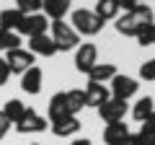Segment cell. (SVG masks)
<instances>
[{"mask_svg":"<svg viewBox=\"0 0 155 145\" xmlns=\"http://www.w3.org/2000/svg\"><path fill=\"white\" fill-rule=\"evenodd\" d=\"M5 62H8V67H11V75L16 72V75H23V72L28 70V67H34V55L28 49H11L5 55Z\"/></svg>","mask_w":155,"mask_h":145,"instance_id":"cell-8","label":"cell"},{"mask_svg":"<svg viewBox=\"0 0 155 145\" xmlns=\"http://www.w3.org/2000/svg\"><path fill=\"white\" fill-rule=\"evenodd\" d=\"M47 29H49V18H47L44 13H31V16L23 18V23H21L18 31H21L23 36H28V39H34V36L47 34Z\"/></svg>","mask_w":155,"mask_h":145,"instance_id":"cell-9","label":"cell"},{"mask_svg":"<svg viewBox=\"0 0 155 145\" xmlns=\"http://www.w3.org/2000/svg\"><path fill=\"white\" fill-rule=\"evenodd\" d=\"M127 101H119V99H109L98 106V117L104 119L106 124L111 122H124V114H127Z\"/></svg>","mask_w":155,"mask_h":145,"instance_id":"cell-6","label":"cell"},{"mask_svg":"<svg viewBox=\"0 0 155 145\" xmlns=\"http://www.w3.org/2000/svg\"><path fill=\"white\" fill-rule=\"evenodd\" d=\"M49 127V122H47L41 114H36L34 109H28L26 106V112H23V117L16 122V130L21 135H31V132H44V130Z\"/></svg>","mask_w":155,"mask_h":145,"instance_id":"cell-5","label":"cell"},{"mask_svg":"<svg viewBox=\"0 0 155 145\" xmlns=\"http://www.w3.org/2000/svg\"><path fill=\"white\" fill-rule=\"evenodd\" d=\"M129 137V127L124 122H111L104 127V143L111 145V143H124Z\"/></svg>","mask_w":155,"mask_h":145,"instance_id":"cell-15","label":"cell"},{"mask_svg":"<svg viewBox=\"0 0 155 145\" xmlns=\"http://www.w3.org/2000/svg\"><path fill=\"white\" fill-rule=\"evenodd\" d=\"M62 117H72L70 114V106H67V93L60 91L49 99V122H57Z\"/></svg>","mask_w":155,"mask_h":145,"instance_id":"cell-13","label":"cell"},{"mask_svg":"<svg viewBox=\"0 0 155 145\" xmlns=\"http://www.w3.org/2000/svg\"><path fill=\"white\" fill-rule=\"evenodd\" d=\"M49 29H52V42H54L57 52H70L80 44V36L75 34V29L65 21H49Z\"/></svg>","mask_w":155,"mask_h":145,"instance_id":"cell-2","label":"cell"},{"mask_svg":"<svg viewBox=\"0 0 155 145\" xmlns=\"http://www.w3.org/2000/svg\"><path fill=\"white\" fill-rule=\"evenodd\" d=\"M140 137H142V135H140ZM145 140V145H155V135H153V137H142Z\"/></svg>","mask_w":155,"mask_h":145,"instance_id":"cell-33","label":"cell"},{"mask_svg":"<svg viewBox=\"0 0 155 145\" xmlns=\"http://www.w3.org/2000/svg\"><path fill=\"white\" fill-rule=\"evenodd\" d=\"M137 80L129 78V75H119L116 72L114 78H111V99H119V101H127L129 96L137 93Z\"/></svg>","mask_w":155,"mask_h":145,"instance_id":"cell-7","label":"cell"},{"mask_svg":"<svg viewBox=\"0 0 155 145\" xmlns=\"http://www.w3.org/2000/svg\"><path fill=\"white\" fill-rule=\"evenodd\" d=\"M8 78H11V67H8L5 57H0V86H5Z\"/></svg>","mask_w":155,"mask_h":145,"instance_id":"cell-28","label":"cell"},{"mask_svg":"<svg viewBox=\"0 0 155 145\" xmlns=\"http://www.w3.org/2000/svg\"><path fill=\"white\" fill-rule=\"evenodd\" d=\"M134 39H137L142 47H150V44H155V23H147L145 29H140V34L134 36Z\"/></svg>","mask_w":155,"mask_h":145,"instance_id":"cell-25","label":"cell"},{"mask_svg":"<svg viewBox=\"0 0 155 145\" xmlns=\"http://www.w3.org/2000/svg\"><path fill=\"white\" fill-rule=\"evenodd\" d=\"M41 3H44V0H41Z\"/></svg>","mask_w":155,"mask_h":145,"instance_id":"cell-37","label":"cell"},{"mask_svg":"<svg viewBox=\"0 0 155 145\" xmlns=\"http://www.w3.org/2000/svg\"><path fill=\"white\" fill-rule=\"evenodd\" d=\"M93 13L101 18V21H111V18L119 16V3H116V0H98Z\"/></svg>","mask_w":155,"mask_h":145,"instance_id":"cell-20","label":"cell"},{"mask_svg":"<svg viewBox=\"0 0 155 145\" xmlns=\"http://www.w3.org/2000/svg\"><path fill=\"white\" fill-rule=\"evenodd\" d=\"M11 119H8L5 117V114H3V112H0V140H3V137H5V135H8V130H11Z\"/></svg>","mask_w":155,"mask_h":145,"instance_id":"cell-29","label":"cell"},{"mask_svg":"<svg viewBox=\"0 0 155 145\" xmlns=\"http://www.w3.org/2000/svg\"><path fill=\"white\" fill-rule=\"evenodd\" d=\"M70 145H93V143H91V140H85V137H80V140H72Z\"/></svg>","mask_w":155,"mask_h":145,"instance_id":"cell-32","label":"cell"},{"mask_svg":"<svg viewBox=\"0 0 155 145\" xmlns=\"http://www.w3.org/2000/svg\"><path fill=\"white\" fill-rule=\"evenodd\" d=\"M72 29H75V34L80 36H96V34L104 29V21H101L98 16H96L93 11H85V8H80V11H72Z\"/></svg>","mask_w":155,"mask_h":145,"instance_id":"cell-3","label":"cell"},{"mask_svg":"<svg viewBox=\"0 0 155 145\" xmlns=\"http://www.w3.org/2000/svg\"><path fill=\"white\" fill-rule=\"evenodd\" d=\"M31 145H39V143H31Z\"/></svg>","mask_w":155,"mask_h":145,"instance_id":"cell-36","label":"cell"},{"mask_svg":"<svg viewBox=\"0 0 155 145\" xmlns=\"http://www.w3.org/2000/svg\"><path fill=\"white\" fill-rule=\"evenodd\" d=\"M28 52H31V55H41V57H54L57 47H54V42H52V36L41 34V36L28 39Z\"/></svg>","mask_w":155,"mask_h":145,"instance_id":"cell-11","label":"cell"},{"mask_svg":"<svg viewBox=\"0 0 155 145\" xmlns=\"http://www.w3.org/2000/svg\"><path fill=\"white\" fill-rule=\"evenodd\" d=\"M16 8L23 16H31V13H41V0H16Z\"/></svg>","mask_w":155,"mask_h":145,"instance_id":"cell-24","label":"cell"},{"mask_svg":"<svg viewBox=\"0 0 155 145\" xmlns=\"http://www.w3.org/2000/svg\"><path fill=\"white\" fill-rule=\"evenodd\" d=\"M78 130H80V119L78 117H62V119H57V122H52V132H54L57 137H70Z\"/></svg>","mask_w":155,"mask_h":145,"instance_id":"cell-16","label":"cell"},{"mask_svg":"<svg viewBox=\"0 0 155 145\" xmlns=\"http://www.w3.org/2000/svg\"><path fill=\"white\" fill-rule=\"evenodd\" d=\"M137 3H145V0H137Z\"/></svg>","mask_w":155,"mask_h":145,"instance_id":"cell-35","label":"cell"},{"mask_svg":"<svg viewBox=\"0 0 155 145\" xmlns=\"http://www.w3.org/2000/svg\"><path fill=\"white\" fill-rule=\"evenodd\" d=\"M116 75V65L111 62H104V65H93V70L88 72V80L91 83H106Z\"/></svg>","mask_w":155,"mask_h":145,"instance_id":"cell-18","label":"cell"},{"mask_svg":"<svg viewBox=\"0 0 155 145\" xmlns=\"http://www.w3.org/2000/svg\"><path fill=\"white\" fill-rule=\"evenodd\" d=\"M140 78L142 80H155V57L140 65Z\"/></svg>","mask_w":155,"mask_h":145,"instance_id":"cell-26","label":"cell"},{"mask_svg":"<svg viewBox=\"0 0 155 145\" xmlns=\"http://www.w3.org/2000/svg\"><path fill=\"white\" fill-rule=\"evenodd\" d=\"M67 11H70V0H44L41 3V13L49 21H62Z\"/></svg>","mask_w":155,"mask_h":145,"instance_id":"cell-14","label":"cell"},{"mask_svg":"<svg viewBox=\"0 0 155 145\" xmlns=\"http://www.w3.org/2000/svg\"><path fill=\"white\" fill-rule=\"evenodd\" d=\"M83 93H85V106H96V109H98L104 101L111 99V96H109V88H106L104 83H91V80H88V86H85Z\"/></svg>","mask_w":155,"mask_h":145,"instance_id":"cell-10","label":"cell"},{"mask_svg":"<svg viewBox=\"0 0 155 145\" xmlns=\"http://www.w3.org/2000/svg\"><path fill=\"white\" fill-rule=\"evenodd\" d=\"M23 18H26V16H23L18 8H11V11H0V29H5V31H16V34H18V29H21Z\"/></svg>","mask_w":155,"mask_h":145,"instance_id":"cell-17","label":"cell"},{"mask_svg":"<svg viewBox=\"0 0 155 145\" xmlns=\"http://www.w3.org/2000/svg\"><path fill=\"white\" fill-rule=\"evenodd\" d=\"M147 23H155L153 21V8L140 3L134 11H129V13L116 18V31L122 34V36H137L140 29H145Z\"/></svg>","mask_w":155,"mask_h":145,"instance_id":"cell-1","label":"cell"},{"mask_svg":"<svg viewBox=\"0 0 155 145\" xmlns=\"http://www.w3.org/2000/svg\"><path fill=\"white\" fill-rule=\"evenodd\" d=\"M153 112H155L153 96H142V99H137V104L132 106V117L137 119V122H145V119H147Z\"/></svg>","mask_w":155,"mask_h":145,"instance_id":"cell-19","label":"cell"},{"mask_svg":"<svg viewBox=\"0 0 155 145\" xmlns=\"http://www.w3.org/2000/svg\"><path fill=\"white\" fill-rule=\"evenodd\" d=\"M0 112H3V114H5V117L11 119L13 124H16L18 119L23 117V112H26V104H23V101H18V99H11L5 106H3V109H0Z\"/></svg>","mask_w":155,"mask_h":145,"instance_id":"cell-22","label":"cell"},{"mask_svg":"<svg viewBox=\"0 0 155 145\" xmlns=\"http://www.w3.org/2000/svg\"><path fill=\"white\" fill-rule=\"evenodd\" d=\"M124 143H127V140H124ZM124 143H111V145H124Z\"/></svg>","mask_w":155,"mask_h":145,"instance_id":"cell-34","label":"cell"},{"mask_svg":"<svg viewBox=\"0 0 155 145\" xmlns=\"http://www.w3.org/2000/svg\"><path fill=\"white\" fill-rule=\"evenodd\" d=\"M119 3V11H124V13H129V11H134V8L140 5L137 0H116Z\"/></svg>","mask_w":155,"mask_h":145,"instance_id":"cell-30","label":"cell"},{"mask_svg":"<svg viewBox=\"0 0 155 145\" xmlns=\"http://www.w3.org/2000/svg\"><path fill=\"white\" fill-rule=\"evenodd\" d=\"M93 65H98V49H96V44H91V42L78 44V49H75V67H78V72H85V75H88V72L93 70Z\"/></svg>","mask_w":155,"mask_h":145,"instance_id":"cell-4","label":"cell"},{"mask_svg":"<svg viewBox=\"0 0 155 145\" xmlns=\"http://www.w3.org/2000/svg\"><path fill=\"white\" fill-rule=\"evenodd\" d=\"M67 93V106H70V114L75 117L78 112H83L85 109V93L80 88H72V91H65Z\"/></svg>","mask_w":155,"mask_h":145,"instance_id":"cell-21","label":"cell"},{"mask_svg":"<svg viewBox=\"0 0 155 145\" xmlns=\"http://www.w3.org/2000/svg\"><path fill=\"white\" fill-rule=\"evenodd\" d=\"M140 124H142V127H140L137 135H142V137H153V135H155V112L150 114L145 122H140Z\"/></svg>","mask_w":155,"mask_h":145,"instance_id":"cell-27","label":"cell"},{"mask_svg":"<svg viewBox=\"0 0 155 145\" xmlns=\"http://www.w3.org/2000/svg\"><path fill=\"white\" fill-rule=\"evenodd\" d=\"M124 145H145V140L140 137V135H129V137H127V143H124Z\"/></svg>","mask_w":155,"mask_h":145,"instance_id":"cell-31","label":"cell"},{"mask_svg":"<svg viewBox=\"0 0 155 145\" xmlns=\"http://www.w3.org/2000/svg\"><path fill=\"white\" fill-rule=\"evenodd\" d=\"M41 80H44V75H41V67H28L26 72L21 75V88L26 91V93H31V96H36L39 91H41Z\"/></svg>","mask_w":155,"mask_h":145,"instance_id":"cell-12","label":"cell"},{"mask_svg":"<svg viewBox=\"0 0 155 145\" xmlns=\"http://www.w3.org/2000/svg\"><path fill=\"white\" fill-rule=\"evenodd\" d=\"M18 47H21V36L16 31L0 29V52H11V49H18Z\"/></svg>","mask_w":155,"mask_h":145,"instance_id":"cell-23","label":"cell"}]
</instances>
